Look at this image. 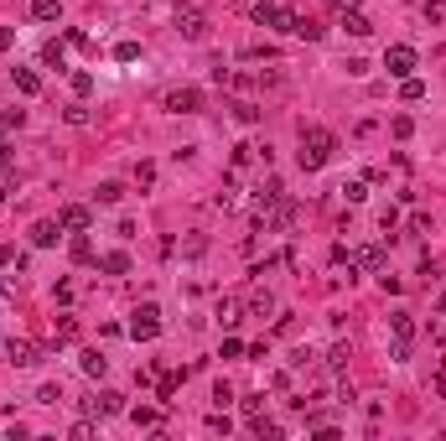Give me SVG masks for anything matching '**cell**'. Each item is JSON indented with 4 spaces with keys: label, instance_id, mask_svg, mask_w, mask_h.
<instances>
[{
    "label": "cell",
    "instance_id": "6da1fadb",
    "mask_svg": "<svg viewBox=\"0 0 446 441\" xmlns=\"http://www.w3.org/2000/svg\"><path fill=\"white\" fill-rule=\"evenodd\" d=\"M332 151H337V136H332V130L306 125V130H301V151H296V162H301V171H322L327 162H332Z\"/></svg>",
    "mask_w": 446,
    "mask_h": 441
},
{
    "label": "cell",
    "instance_id": "7a4b0ae2",
    "mask_svg": "<svg viewBox=\"0 0 446 441\" xmlns=\"http://www.w3.org/2000/svg\"><path fill=\"white\" fill-rule=\"evenodd\" d=\"M130 338H135V343H151L156 338V332H161V306H156V301H146V306H135V317H130Z\"/></svg>",
    "mask_w": 446,
    "mask_h": 441
},
{
    "label": "cell",
    "instance_id": "3957f363",
    "mask_svg": "<svg viewBox=\"0 0 446 441\" xmlns=\"http://www.w3.org/2000/svg\"><path fill=\"white\" fill-rule=\"evenodd\" d=\"M249 16H255V26H265V32H291L296 16L285 6H270V0H259V6H249Z\"/></svg>",
    "mask_w": 446,
    "mask_h": 441
},
{
    "label": "cell",
    "instance_id": "277c9868",
    "mask_svg": "<svg viewBox=\"0 0 446 441\" xmlns=\"http://www.w3.org/2000/svg\"><path fill=\"white\" fill-rule=\"evenodd\" d=\"M177 32L187 37V42H203V37H208V16H203L198 6H187V0H182V6H177Z\"/></svg>",
    "mask_w": 446,
    "mask_h": 441
},
{
    "label": "cell",
    "instance_id": "5b68a950",
    "mask_svg": "<svg viewBox=\"0 0 446 441\" xmlns=\"http://www.w3.org/2000/svg\"><path fill=\"white\" fill-rule=\"evenodd\" d=\"M120 410H125V395H114V390H99V395H88V400H83V416H94V421L120 416Z\"/></svg>",
    "mask_w": 446,
    "mask_h": 441
},
{
    "label": "cell",
    "instance_id": "8992f818",
    "mask_svg": "<svg viewBox=\"0 0 446 441\" xmlns=\"http://www.w3.org/2000/svg\"><path fill=\"white\" fill-rule=\"evenodd\" d=\"M415 62H421V58H415V47H405V42H395V47L384 52L389 78H410V73H415Z\"/></svg>",
    "mask_w": 446,
    "mask_h": 441
},
{
    "label": "cell",
    "instance_id": "52a82bcc",
    "mask_svg": "<svg viewBox=\"0 0 446 441\" xmlns=\"http://www.w3.org/2000/svg\"><path fill=\"white\" fill-rule=\"evenodd\" d=\"M161 104H166L172 114H198V110H203V88H172Z\"/></svg>",
    "mask_w": 446,
    "mask_h": 441
},
{
    "label": "cell",
    "instance_id": "ba28073f",
    "mask_svg": "<svg viewBox=\"0 0 446 441\" xmlns=\"http://www.w3.org/2000/svg\"><path fill=\"white\" fill-rule=\"evenodd\" d=\"M6 353H11V364H16V369H26V364H36V358H42V348H36L32 338H11Z\"/></svg>",
    "mask_w": 446,
    "mask_h": 441
},
{
    "label": "cell",
    "instance_id": "9c48e42d",
    "mask_svg": "<svg viewBox=\"0 0 446 441\" xmlns=\"http://www.w3.org/2000/svg\"><path fill=\"white\" fill-rule=\"evenodd\" d=\"M58 223H62V234H88V208L83 203H68L58 213Z\"/></svg>",
    "mask_w": 446,
    "mask_h": 441
},
{
    "label": "cell",
    "instance_id": "30bf717a",
    "mask_svg": "<svg viewBox=\"0 0 446 441\" xmlns=\"http://www.w3.org/2000/svg\"><path fill=\"white\" fill-rule=\"evenodd\" d=\"M78 369H83L88 379H104V374H109V358H104L99 348H83V353H78Z\"/></svg>",
    "mask_w": 446,
    "mask_h": 441
},
{
    "label": "cell",
    "instance_id": "8fae6325",
    "mask_svg": "<svg viewBox=\"0 0 446 441\" xmlns=\"http://www.w3.org/2000/svg\"><path fill=\"white\" fill-rule=\"evenodd\" d=\"M62 239V223H52V218H42V223H32V244L36 249H52Z\"/></svg>",
    "mask_w": 446,
    "mask_h": 441
},
{
    "label": "cell",
    "instance_id": "7c38bea8",
    "mask_svg": "<svg viewBox=\"0 0 446 441\" xmlns=\"http://www.w3.org/2000/svg\"><path fill=\"white\" fill-rule=\"evenodd\" d=\"M353 265H358V270H374V275H379V270H384V249H379V244H363L358 255H353Z\"/></svg>",
    "mask_w": 446,
    "mask_h": 441
},
{
    "label": "cell",
    "instance_id": "4fadbf2b",
    "mask_svg": "<svg viewBox=\"0 0 446 441\" xmlns=\"http://www.w3.org/2000/svg\"><path fill=\"white\" fill-rule=\"evenodd\" d=\"M337 16H343V26H348V37H369V32H374V21L363 16V11H337Z\"/></svg>",
    "mask_w": 446,
    "mask_h": 441
},
{
    "label": "cell",
    "instance_id": "5bb4252c",
    "mask_svg": "<svg viewBox=\"0 0 446 441\" xmlns=\"http://www.w3.org/2000/svg\"><path fill=\"white\" fill-rule=\"evenodd\" d=\"M223 110H234V119H239V125H259V104H249V99H229Z\"/></svg>",
    "mask_w": 446,
    "mask_h": 441
},
{
    "label": "cell",
    "instance_id": "9a60e30c",
    "mask_svg": "<svg viewBox=\"0 0 446 441\" xmlns=\"http://www.w3.org/2000/svg\"><path fill=\"white\" fill-rule=\"evenodd\" d=\"M244 312H249V317H270V312H275V296H270V291H249Z\"/></svg>",
    "mask_w": 446,
    "mask_h": 441
},
{
    "label": "cell",
    "instance_id": "2e32d148",
    "mask_svg": "<svg viewBox=\"0 0 446 441\" xmlns=\"http://www.w3.org/2000/svg\"><path fill=\"white\" fill-rule=\"evenodd\" d=\"M99 270L104 275H125L130 270V255H125V249H109V255H99Z\"/></svg>",
    "mask_w": 446,
    "mask_h": 441
},
{
    "label": "cell",
    "instance_id": "e0dca14e",
    "mask_svg": "<svg viewBox=\"0 0 446 441\" xmlns=\"http://www.w3.org/2000/svg\"><path fill=\"white\" fill-rule=\"evenodd\" d=\"M239 312H244L239 296H223V301H218V322H223V327H239Z\"/></svg>",
    "mask_w": 446,
    "mask_h": 441
},
{
    "label": "cell",
    "instance_id": "ac0fdd59",
    "mask_svg": "<svg viewBox=\"0 0 446 441\" xmlns=\"http://www.w3.org/2000/svg\"><path fill=\"white\" fill-rule=\"evenodd\" d=\"M187 374H192V369H182V374H161V384H156V395H161L166 405H172V395L182 390V379H187Z\"/></svg>",
    "mask_w": 446,
    "mask_h": 441
},
{
    "label": "cell",
    "instance_id": "d6986e66",
    "mask_svg": "<svg viewBox=\"0 0 446 441\" xmlns=\"http://www.w3.org/2000/svg\"><path fill=\"white\" fill-rule=\"evenodd\" d=\"M120 197H125V187H120V182H99V187H94V203H104V208H114Z\"/></svg>",
    "mask_w": 446,
    "mask_h": 441
},
{
    "label": "cell",
    "instance_id": "ffe728a7",
    "mask_svg": "<svg viewBox=\"0 0 446 441\" xmlns=\"http://www.w3.org/2000/svg\"><path fill=\"white\" fill-rule=\"evenodd\" d=\"M400 99H405V104H421V99H426V84H421L415 73H410V78H400Z\"/></svg>",
    "mask_w": 446,
    "mask_h": 441
},
{
    "label": "cell",
    "instance_id": "44dd1931",
    "mask_svg": "<svg viewBox=\"0 0 446 441\" xmlns=\"http://www.w3.org/2000/svg\"><path fill=\"white\" fill-rule=\"evenodd\" d=\"M11 78H16V88L26 93V99H32V93H42V78H36L32 68H16V73H11Z\"/></svg>",
    "mask_w": 446,
    "mask_h": 441
},
{
    "label": "cell",
    "instance_id": "7402d4cb",
    "mask_svg": "<svg viewBox=\"0 0 446 441\" xmlns=\"http://www.w3.org/2000/svg\"><path fill=\"white\" fill-rule=\"evenodd\" d=\"M32 16L36 21H58L62 16V0H32Z\"/></svg>",
    "mask_w": 446,
    "mask_h": 441
},
{
    "label": "cell",
    "instance_id": "603a6c76",
    "mask_svg": "<svg viewBox=\"0 0 446 441\" xmlns=\"http://www.w3.org/2000/svg\"><path fill=\"white\" fill-rule=\"evenodd\" d=\"M68 255H73L78 265H88V260H94V244H88V234H73V244H68Z\"/></svg>",
    "mask_w": 446,
    "mask_h": 441
},
{
    "label": "cell",
    "instance_id": "cb8c5ba5",
    "mask_svg": "<svg viewBox=\"0 0 446 441\" xmlns=\"http://www.w3.org/2000/svg\"><path fill=\"white\" fill-rule=\"evenodd\" d=\"M348 358H353V353H348V343H332V353H327V369L343 374V369H348Z\"/></svg>",
    "mask_w": 446,
    "mask_h": 441
},
{
    "label": "cell",
    "instance_id": "d4e9b609",
    "mask_svg": "<svg viewBox=\"0 0 446 441\" xmlns=\"http://www.w3.org/2000/svg\"><path fill=\"white\" fill-rule=\"evenodd\" d=\"M389 327H395V338H400V343H410V338H415V322H410L405 312H395V317H389Z\"/></svg>",
    "mask_w": 446,
    "mask_h": 441
},
{
    "label": "cell",
    "instance_id": "484cf974",
    "mask_svg": "<svg viewBox=\"0 0 446 441\" xmlns=\"http://www.w3.org/2000/svg\"><path fill=\"white\" fill-rule=\"evenodd\" d=\"M337 192H343L348 203H363V197H369V182H363V177H358V182H343Z\"/></svg>",
    "mask_w": 446,
    "mask_h": 441
},
{
    "label": "cell",
    "instance_id": "4316f807",
    "mask_svg": "<svg viewBox=\"0 0 446 441\" xmlns=\"http://www.w3.org/2000/svg\"><path fill=\"white\" fill-rule=\"evenodd\" d=\"M291 32H296V37H306V42H322V26H317V21H306V16H296Z\"/></svg>",
    "mask_w": 446,
    "mask_h": 441
},
{
    "label": "cell",
    "instance_id": "83f0119b",
    "mask_svg": "<svg viewBox=\"0 0 446 441\" xmlns=\"http://www.w3.org/2000/svg\"><path fill=\"white\" fill-rule=\"evenodd\" d=\"M130 421H135V426H161V410H151V405H135V410H130Z\"/></svg>",
    "mask_w": 446,
    "mask_h": 441
},
{
    "label": "cell",
    "instance_id": "f1b7e54d",
    "mask_svg": "<svg viewBox=\"0 0 446 441\" xmlns=\"http://www.w3.org/2000/svg\"><path fill=\"white\" fill-rule=\"evenodd\" d=\"M73 338H78V322L62 312V317H58V343H73Z\"/></svg>",
    "mask_w": 446,
    "mask_h": 441
},
{
    "label": "cell",
    "instance_id": "f546056e",
    "mask_svg": "<svg viewBox=\"0 0 446 441\" xmlns=\"http://www.w3.org/2000/svg\"><path fill=\"white\" fill-rule=\"evenodd\" d=\"M213 203H218V208H239V187H234V182H223V192L213 197Z\"/></svg>",
    "mask_w": 446,
    "mask_h": 441
},
{
    "label": "cell",
    "instance_id": "4dcf8cb0",
    "mask_svg": "<svg viewBox=\"0 0 446 441\" xmlns=\"http://www.w3.org/2000/svg\"><path fill=\"white\" fill-rule=\"evenodd\" d=\"M73 93H78V99H88V93H94V73H73Z\"/></svg>",
    "mask_w": 446,
    "mask_h": 441
},
{
    "label": "cell",
    "instance_id": "1f68e13d",
    "mask_svg": "<svg viewBox=\"0 0 446 441\" xmlns=\"http://www.w3.org/2000/svg\"><path fill=\"white\" fill-rule=\"evenodd\" d=\"M68 436H73V441H94V416H83V421H78Z\"/></svg>",
    "mask_w": 446,
    "mask_h": 441
},
{
    "label": "cell",
    "instance_id": "d6a6232c",
    "mask_svg": "<svg viewBox=\"0 0 446 441\" xmlns=\"http://www.w3.org/2000/svg\"><path fill=\"white\" fill-rule=\"evenodd\" d=\"M42 62H47V68H62V42H47L42 47Z\"/></svg>",
    "mask_w": 446,
    "mask_h": 441
},
{
    "label": "cell",
    "instance_id": "836d02e7",
    "mask_svg": "<svg viewBox=\"0 0 446 441\" xmlns=\"http://www.w3.org/2000/svg\"><path fill=\"white\" fill-rule=\"evenodd\" d=\"M140 58V42H120L114 47V62H135Z\"/></svg>",
    "mask_w": 446,
    "mask_h": 441
},
{
    "label": "cell",
    "instance_id": "e575fe53",
    "mask_svg": "<svg viewBox=\"0 0 446 441\" xmlns=\"http://www.w3.org/2000/svg\"><path fill=\"white\" fill-rule=\"evenodd\" d=\"M259 156V145H234V166H249Z\"/></svg>",
    "mask_w": 446,
    "mask_h": 441
},
{
    "label": "cell",
    "instance_id": "d590c367",
    "mask_svg": "<svg viewBox=\"0 0 446 441\" xmlns=\"http://www.w3.org/2000/svg\"><path fill=\"white\" fill-rule=\"evenodd\" d=\"M58 400H62L58 384H42V390H36V405H58Z\"/></svg>",
    "mask_w": 446,
    "mask_h": 441
},
{
    "label": "cell",
    "instance_id": "8d00e7d4",
    "mask_svg": "<svg viewBox=\"0 0 446 441\" xmlns=\"http://www.w3.org/2000/svg\"><path fill=\"white\" fill-rule=\"evenodd\" d=\"M255 436H270V441H275V436H281V426L265 421V416H255Z\"/></svg>",
    "mask_w": 446,
    "mask_h": 441
},
{
    "label": "cell",
    "instance_id": "74e56055",
    "mask_svg": "<svg viewBox=\"0 0 446 441\" xmlns=\"http://www.w3.org/2000/svg\"><path fill=\"white\" fill-rule=\"evenodd\" d=\"M151 182H156V166L140 162V166H135V187H151Z\"/></svg>",
    "mask_w": 446,
    "mask_h": 441
},
{
    "label": "cell",
    "instance_id": "f35d334b",
    "mask_svg": "<svg viewBox=\"0 0 446 441\" xmlns=\"http://www.w3.org/2000/svg\"><path fill=\"white\" fill-rule=\"evenodd\" d=\"M389 130H395V136L405 140V136H410V130H415V119H410V114H395V125H389Z\"/></svg>",
    "mask_w": 446,
    "mask_h": 441
},
{
    "label": "cell",
    "instance_id": "ab89813d",
    "mask_svg": "<svg viewBox=\"0 0 446 441\" xmlns=\"http://www.w3.org/2000/svg\"><path fill=\"white\" fill-rule=\"evenodd\" d=\"M410 234H431V213H410Z\"/></svg>",
    "mask_w": 446,
    "mask_h": 441
},
{
    "label": "cell",
    "instance_id": "60d3db41",
    "mask_svg": "<svg viewBox=\"0 0 446 441\" xmlns=\"http://www.w3.org/2000/svg\"><path fill=\"white\" fill-rule=\"evenodd\" d=\"M244 353V343L239 338H223V348H218V358H239Z\"/></svg>",
    "mask_w": 446,
    "mask_h": 441
},
{
    "label": "cell",
    "instance_id": "b9f144b4",
    "mask_svg": "<svg viewBox=\"0 0 446 441\" xmlns=\"http://www.w3.org/2000/svg\"><path fill=\"white\" fill-rule=\"evenodd\" d=\"M208 431H223V436H229V416H223V410H213V416H208Z\"/></svg>",
    "mask_w": 446,
    "mask_h": 441
},
{
    "label": "cell",
    "instance_id": "7bdbcfd3",
    "mask_svg": "<svg viewBox=\"0 0 446 441\" xmlns=\"http://www.w3.org/2000/svg\"><path fill=\"white\" fill-rule=\"evenodd\" d=\"M21 125V110H0V130H16Z\"/></svg>",
    "mask_w": 446,
    "mask_h": 441
},
{
    "label": "cell",
    "instance_id": "ee69618b",
    "mask_svg": "<svg viewBox=\"0 0 446 441\" xmlns=\"http://www.w3.org/2000/svg\"><path fill=\"white\" fill-rule=\"evenodd\" d=\"M426 16L431 21H446V0H426Z\"/></svg>",
    "mask_w": 446,
    "mask_h": 441
},
{
    "label": "cell",
    "instance_id": "f6af8a7d",
    "mask_svg": "<svg viewBox=\"0 0 446 441\" xmlns=\"http://www.w3.org/2000/svg\"><path fill=\"white\" fill-rule=\"evenodd\" d=\"M68 125H88V110H83V104H68Z\"/></svg>",
    "mask_w": 446,
    "mask_h": 441
},
{
    "label": "cell",
    "instance_id": "bcb514c9",
    "mask_svg": "<svg viewBox=\"0 0 446 441\" xmlns=\"http://www.w3.org/2000/svg\"><path fill=\"white\" fill-rule=\"evenodd\" d=\"M229 400H234V390H229V384H213V405L223 410V405H229Z\"/></svg>",
    "mask_w": 446,
    "mask_h": 441
},
{
    "label": "cell",
    "instance_id": "7dc6e473",
    "mask_svg": "<svg viewBox=\"0 0 446 441\" xmlns=\"http://www.w3.org/2000/svg\"><path fill=\"white\" fill-rule=\"evenodd\" d=\"M16 47V32H11V26H0V52H11Z\"/></svg>",
    "mask_w": 446,
    "mask_h": 441
},
{
    "label": "cell",
    "instance_id": "c3c4849f",
    "mask_svg": "<svg viewBox=\"0 0 446 441\" xmlns=\"http://www.w3.org/2000/svg\"><path fill=\"white\" fill-rule=\"evenodd\" d=\"M11 260H16V249H11V244H0V270H6Z\"/></svg>",
    "mask_w": 446,
    "mask_h": 441
},
{
    "label": "cell",
    "instance_id": "681fc988",
    "mask_svg": "<svg viewBox=\"0 0 446 441\" xmlns=\"http://www.w3.org/2000/svg\"><path fill=\"white\" fill-rule=\"evenodd\" d=\"M332 6H337V11H358L363 0H332Z\"/></svg>",
    "mask_w": 446,
    "mask_h": 441
},
{
    "label": "cell",
    "instance_id": "f907efd6",
    "mask_svg": "<svg viewBox=\"0 0 446 441\" xmlns=\"http://www.w3.org/2000/svg\"><path fill=\"white\" fill-rule=\"evenodd\" d=\"M11 162H16V156H11V145H0V166H11Z\"/></svg>",
    "mask_w": 446,
    "mask_h": 441
},
{
    "label": "cell",
    "instance_id": "816d5d0a",
    "mask_svg": "<svg viewBox=\"0 0 446 441\" xmlns=\"http://www.w3.org/2000/svg\"><path fill=\"white\" fill-rule=\"evenodd\" d=\"M239 6H244V11H249V6H259V0H239Z\"/></svg>",
    "mask_w": 446,
    "mask_h": 441
},
{
    "label": "cell",
    "instance_id": "f5cc1de1",
    "mask_svg": "<svg viewBox=\"0 0 446 441\" xmlns=\"http://www.w3.org/2000/svg\"><path fill=\"white\" fill-rule=\"evenodd\" d=\"M436 312H441V317H446V296H441V306H436Z\"/></svg>",
    "mask_w": 446,
    "mask_h": 441
}]
</instances>
